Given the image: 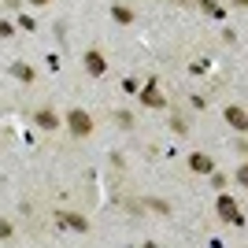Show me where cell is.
Masks as SVG:
<instances>
[{
	"label": "cell",
	"instance_id": "cell-1",
	"mask_svg": "<svg viewBox=\"0 0 248 248\" xmlns=\"http://www.w3.org/2000/svg\"><path fill=\"white\" fill-rule=\"evenodd\" d=\"M67 126H71L74 137H89V134H93V119H89L85 111H71V115H67Z\"/></svg>",
	"mask_w": 248,
	"mask_h": 248
},
{
	"label": "cell",
	"instance_id": "cell-2",
	"mask_svg": "<svg viewBox=\"0 0 248 248\" xmlns=\"http://www.w3.org/2000/svg\"><path fill=\"white\" fill-rule=\"evenodd\" d=\"M218 215L226 218V222H233V226H241L245 218H241V211H237V200H230V197H218Z\"/></svg>",
	"mask_w": 248,
	"mask_h": 248
},
{
	"label": "cell",
	"instance_id": "cell-3",
	"mask_svg": "<svg viewBox=\"0 0 248 248\" xmlns=\"http://www.w3.org/2000/svg\"><path fill=\"white\" fill-rule=\"evenodd\" d=\"M60 226H67V230H78V233H85V230H89V222H85L82 215H74V211H60Z\"/></svg>",
	"mask_w": 248,
	"mask_h": 248
},
{
	"label": "cell",
	"instance_id": "cell-4",
	"mask_svg": "<svg viewBox=\"0 0 248 248\" xmlns=\"http://www.w3.org/2000/svg\"><path fill=\"white\" fill-rule=\"evenodd\" d=\"M85 71L93 74V78H100V74L108 71V63H104V56H100V52H85Z\"/></svg>",
	"mask_w": 248,
	"mask_h": 248
},
{
	"label": "cell",
	"instance_id": "cell-5",
	"mask_svg": "<svg viewBox=\"0 0 248 248\" xmlns=\"http://www.w3.org/2000/svg\"><path fill=\"white\" fill-rule=\"evenodd\" d=\"M189 167H193L197 174H211V170H215L211 155H204V152H193V155H189Z\"/></svg>",
	"mask_w": 248,
	"mask_h": 248
},
{
	"label": "cell",
	"instance_id": "cell-6",
	"mask_svg": "<svg viewBox=\"0 0 248 248\" xmlns=\"http://www.w3.org/2000/svg\"><path fill=\"white\" fill-rule=\"evenodd\" d=\"M141 100H145L148 108H163V93L155 89V82H148L145 89H141Z\"/></svg>",
	"mask_w": 248,
	"mask_h": 248
},
{
	"label": "cell",
	"instance_id": "cell-7",
	"mask_svg": "<svg viewBox=\"0 0 248 248\" xmlns=\"http://www.w3.org/2000/svg\"><path fill=\"white\" fill-rule=\"evenodd\" d=\"M226 123L233 126V130H248V115L241 111V108H226Z\"/></svg>",
	"mask_w": 248,
	"mask_h": 248
},
{
	"label": "cell",
	"instance_id": "cell-8",
	"mask_svg": "<svg viewBox=\"0 0 248 248\" xmlns=\"http://www.w3.org/2000/svg\"><path fill=\"white\" fill-rule=\"evenodd\" d=\"M11 74H15V78H22V82H33V71L26 67V63H15V67H11Z\"/></svg>",
	"mask_w": 248,
	"mask_h": 248
},
{
	"label": "cell",
	"instance_id": "cell-9",
	"mask_svg": "<svg viewBox=\"0 0 248 248\" xmlns=\"http://www.w3.org/2000/svg\"><path fill=\"white\" fill-rule=\"evenodd\" d=\"M111 15H115V22H134V11L123 8V4H119V8H111Z\"/></svg>",
	"mask_w": 248,
	"mask_h": 248
},
{
	"label": "cell",
	"instance_id": "cell-10",
	"mask_svg": "<svg viewBox=\"0 0 248 248\" xmlns=\"http://www.w3.org/2000/svg\"><path fill=\"white\" fill-rule=\"evenodd\" d=\"M37 126H45V130H52V126H56V115H52V111H41V115H37Z\"/></svg>",
	"mask_w": 248,
	"mask_h": 248
},
{
	"label": "cell",
	"instance_id": "cell-11",
	"mask_svg": "<svg viewBox=\"0 0 248 248\" xmlns=\"http://www.w3.org/2000/svg\"><path fill=\"white\" fill-rule=\"evenodd\" d=\"M200 4H204V11H211V15H222V8H218L215 0H200Z\"/></svg>",
	"mask_w": 248,
	"mask_h": 248
},
{
	"label": "cell",
	"instance_id": "cell-12",
	"mask_svg": "<svg viewBox=\"0 0 248 248\" xmlns=\"http://www.w3.org/2000/svg\"><path fill=\"white\" fill-rule=\"evenodd\" d=\"M237 182H241V186L248 189V163H245V167H241V170H237Z\"/></svg>",
	"mask_w": 248,
	"mask_h": 248
},
{
	"label": "cell",
	"instance_id": "cell-13",
	"mask_svg": "<svg viewBox=\"0 0 248 248\" xmlns=\"http://www.w3.org/2000/svg\"><path fill=\"white\" fill-rule=\"evenodd\" d=\"M30 4H48V0H30Z\"/></svg>",
	"mask_w": 248,
	"mask_h": 248
}]
</instances>
